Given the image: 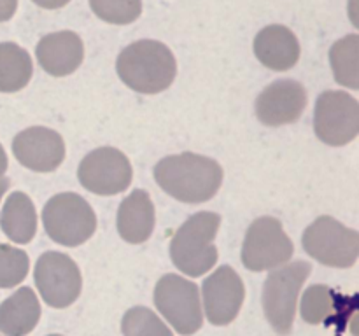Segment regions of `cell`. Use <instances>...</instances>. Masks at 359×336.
<instances>
[{"label": "cell", "instance_id": "obj_1", "mask_svg": "<svg viewBox=\"0 0 359 336\" xmlns=\"http://www.w3.org/2000/svg\"><path fill=\"white\" fill-rule=\"evenodd\" d=\"M154 178L172 198L182 203H203L219 191L223 168L212 158L182 153L158 161Z\"/></svg>", "mask_w": 359, "mask_h": 336}, {"label": "cell", "instance_id": "obj_2", "mask_svg": "<svg viewBox=\"0 0 359 336\" xmlns=\"http://www.w3.org/2000/svg\"><path fill=\"white\" fill-rule=\"evenodd\" d=\"M116 70L130 90L156 94L168 90L174 83L177 63L163 42L139 41L119 52Z\"/></svg>", "mask_w": 359, "mask_h": 336}, {"label": "cell", "instance_id": "obj_3", "mask_svg": "<svg viewBox=\"0 0 359 336\" xmlns=\"http://www.w3.org/2000/svg\"><path fill=\"white\" fill-rule=\"evenodd\" d=\"M221 217L214 212H198L189 217L170 241L172 262L188 276H202L217 261L214 245Z\"/></svg>", "mask_w": 359, "mask_h": 336}, {"label": "cell", "instance_id": "obj_4", "mask_svg": "<svg viewBox=\"0 0 359 336\" xmlns=\"http://www.w3.org/2000/svg\"><path fill=\"white\" fill-rule=\"evenodd\" d=\"M312 266L307 261L284 262L272 270L263 287V310L266 321L280 336L293 331L297 301L305 280L311 275Z\"/></svg>", "mask_w": 359, "mask_h": 336}, {"label": "cell", "instance_id": "obj_5", "mask_svg": "<svg viewBox=\"0 0 359 336\" xmlns=\"http://www.w3.org/2000/svg\"><path fill=\"white\" fill-rule=\"evenodd\" d=\"M42 224L53 241L65 247H77L93 237L97 216L83 196L60 192L44 205Z\"/></svg>", "mask_w": 359, "mask_h": 336}, {"label": "cell", "instance_id": "obj_6", "mask_svg": "<svg viewBox=\"0 0 359 336\" xmlns=\"http://www.w3.org/2000/svg\"><path fill=\"white\" fill-rule=\"evenodd\" d=\"M305 252L316 261L333 268H351L359 255V233L340 220L321 216L305 230Z\"/></svg>", "mask_w": 359, "mask_h": 336}, {"label": "cell", "instance_id": "obj_7", "mask_svg": "<svg viewBox=\"0 0 359 336\" xmlns=\"http://www.w3.org/2000/svg\"><path fill=\"white\" fill-rule=\"evenodd\" d=\"M154 304L181 335H193L203 324L198 287L175 273H167L154 287Z\"/></svg>", "mask_w": 359, "mask_h": 336}, {"label": "cell", "instance_id": "obj_8", "mask_svg": "<svg viewBox=\"0 0 359 336\" xmlns=\"http://www.w3.org/2000/svg\"><path fill=\"white\" fill-rule=\"evenodd\" d=\"M294 247L279 219L258 217L249 226L242 245V262L251 272H265L284 265L293 255Z\"/></svg>", "mask_w": 359, "mask_h": 336}, {"label": "cell", "instance_id": "obj_9", "mask_svg": "<svg viewBox=\"0 0 359 336\" xmlns=\"http://www.w3.org/2000/svg\"><path fill=\"white\" fill-rule=\"evenodd\" d=\"M314 132L321 142L340 147L353 142L359 133V104L346 91H325L314 111Z\"/></svg>", "mask_w": 359, "mask_h": 336}, {"label": "cell", "instance_id": "obj_10", "mask_svg": "<svg viewBox=\"0 0 359 336\" xmlns=\"http://www.w3.org/2000/svg\"><path fill=\"white\" fill-rule=\"evenodd\" d=\"M34 279L42 300L53 308L70 307L83 289L79 266L62 252H44L37 259Z\"/></svg>", "mask_w": 359, "mask_h": 336}, {"label": "cell", "instance_id": "obj_11", "mask_svg": "<svg viewBox=\"0 0 359 336\" xmlns=\"http://www.w3.org/2000/svg\"><path fill=\"white\" fill-rule=\"evenodd\" d=\"M77 177L84 189L100 196L126 191L132 184L130 160L116 147H98L81 161Z\"/></svg>", "mask_w": 359, "mask_h": 336}, {"label": "cell", "instance_id": "obj_12", "mask_svg": "<svg viewBox=\"0 0 359 336\" xmlns=\"http://www.w3.org/2000/svg\"><path fill=\"white\" fill-rule=\"evenodd\" d=\"M202 296L209 322L214 326H226L235 321L244 303V282L231 266H219L203 280Z\"/></svg>", "mask_w": 359, "mask_h": 336}, {"label": "cell", "instance_id": "obj_13", "mask_svg": "<svg viewBox=\"0 0 359 336\" xmlns=\"http://www.w3.org/2000/svg\"><path fill=\"white\" fill-rule=\"evenodd\" d=\"M13 153L25 168L46 174L56 170L63 163L65 142L55 130L32 126L14 136Z\"/></svg>", "mask_w": 359, "mask_h": 336}, {"label": "cell", "instance_id": "obj_14", "mask_svg": "<svg viewBox=\"0 0 359 336\" xmlns=\"http://www.w3.org/2000/svg\"><path fill=\"white\" fill-rule=\"evenodd\" d=\"M307 107V91L298 80L280 79L266 86L256 100V115L266 126L298 121Z\"/></svg>", "mask_w": 359, "mask_h": 336}, {"label": "cell", "instance_id": "obj_15", "mask_svg": "<svg viewBox=\"0 0 359 336\" xmlns=\"http://www.w3.org/2000/svg\"><path fill=\"white\" fill-rule=\"evenodd\" d=\"M37 62L55 77L70 76L79 69L84 58L83 41L74 31H55L41 38L35 48Z\"/></svg>", "mask_w": 359, "mask_h": 336}, {"label": "cell", "instance_id": "obj_16", "mask_svg": "<svg viewBox=\"0 0 359 336\" xmlns=\"http://www.w3.org/2000/svg\"><path fill=\"white\" fill-rule=\"evenodd\" d=\"M255 55L266 69L284 72L293 69L300 58V44L284 24H270L255 38Z\"/></svg>", "mask_w": 359, "mask_h": 336}, {"label": "cell", "instance_id": "obj_17", "mask_svg": "<svg viewBox=\"0 0 359 336\" xmlns=\"http://www.w3.org/2000/svg\"><path fill=\"white\" fill-rule=\"evenodd\" d=\"M154 203L144 189H135L118 209V231L128 244H144L153 234Z\"/></svg>", "mask_w": 359, "mask_h": 336}, {"label": "cell", "instance_id": "obj_18", "mask_svg": "<svg viewBox=\"0 0 359 336\" xmlns=\"http://www.w3.org/2000/svg\"><path fill=\"white\" fill-rule=\"evenodd\" d=\"M41 318L37 294L21 287L0 304V332L6 336H27Z\"/></svg>", "mask_w": 359, "mask_h": 336}, {"label": "cell", "instance_id": "obj_19", "mask_svg": "<svg viewBox=\"0 0 359 336\" xmlns=\"http://www.w3.org/2000/svg\"><path fill=\"white\" fill-rule=\"evenodd\" d=\"M0 227L14 244H30L37 233V212L30 196L21 191L7 196L0 214Z\"/></svg>", "mask_w": 359, "mask_h": 336}, {"label": "cell", "instance_id": "obj_20", "mask_svg": "<svg viewBox=\"0 0 359 336\" xmlns=\"http://www.w3.org/2000/svg\"><path fill=\"white\" fill-rule=\"evenodd\" d=\"M34 65L27 49L14 42L0 44V93H16L32 79Z\"/></svg>", "mask_w": 359, "mask_h": 336}, {"label": "cell", "instance_id": "obj_21", "mask_svg": "<svg viewBox=\"0 0 359 336\" xmlns=\"http://www.w3.org/2000/svg\"><path fill=\"white\" fill-rule=\"evenodd\" d=\"M335 80L351 90H359V37L356 34L347 35L333 44L330 49Z\"/></svg>", "mask_w": 359, "mask_h": 336}, {"label": "cell", "instance_id": "obj_22", "mask_svg": "<svg viewBox=\"0 0 359 336\" xmlns=\"http://www.w3.org/2000/svg\"><path fill=\"white\" fill-rule=\"evenodd\" d=\"M340 301L342 298L328 286L323 284L311 286L302 298V318L307 324H323L339 314L342 308Z\"/></svg>", "mask_w": 359, "mask_h": 336}, {"label": "cell", "instance_id": "obj_23", "mask_svg": "<svg viewBox=\"0 0 359 336\" xmlns=\"http://www.w3.org/2000/svg\"><path fill=\"white\" fill-rule=\"evenodd\" d=\"M125 336H174L153 310L146 307L130 308L121 322Z\"/></svg>", "mask_w": 359, "mask_h": 336}, {"label": "cell", "instance_id": "obj_24", "mask_svg": "<svg viewBox=\"0 0 359 336\" xmlns=\"http://www.w3.org/2000/svg\"><path fill=\"white\" fill-rule=\"evenodd\" d=\"M30 268V259L21 248L0 244V289L16 287L25 280Z\"/></svg>", "mask_w": 359, "mask_h": 336}, {"label": "cell", "instance_id": "obj_25", "mask_svg": "<svg viewBox=\"0 0 359 336\" xmlns=\"http://www.w3.org/2000/svg\"><path fill=\"white\" fill-rule=\"evenodd\" d=\"M90 7L107 23L130 24L139 20L142 13V0H90Z\"/></svg>", "mask_w": 359, "mask_h": 336}, {"label": "cell", "instance_id": "obj_26", "mask_svg": "<svg viewBox=\"0 0 359 336\" xmlns=\"http://www.w3.org/2000/svg\"><path fill=\"white\" fill-rule=\"evenodd\" d=\"M18 0H0V21H7L16 13Z\"/></svg>", "mask_w": 359, "mask_h": 336}, {"label": "cell", "instance_id": "obj_27", "mask_svg": "<svg viewBox=\"0 0 359 336\" xmlns=\"http://www.w3.org/2000/svg\"><path fill=\"white\" fill-rule=\"evenodd\" d=\"M39 7H44V9H60V7L67 6L70 0H34Z\"/></svg>", "mask_w": 359, "mask_h": 336}, {"label": "cell", "instance_id": "obj_28", "mask_svg": "<svg viewBox=\"0 0 359 336\" xmlns=\"http://www.w3.org/2000/svg\"><path fill=\"white\" fill-rule=\"evenodd\" d=\"M6 170H7V156H6V150H4V147L0 146V177H4Z\"/></svg>", "mask_w": 359, "mask_h": 336}, {"label": "cell", "instance_id": "obj_29", "mask_svg": "<svg viewBox=\"0 0 359 336\" xmlns=\"http://www.w3.org/2000/svg\"><path fill=\"white\" fill-rule=\"evenodd\" d=\"M9 178H6V177H0V202H2V196L6 195V191L7 189H9Z\"/></svg>", "mask_w": 359, "mask_h": 336}, {"label": "cell", "instance_id": "obj_30", "mask_svg": "<svg viewBox=\"0 0 359 336\" xmlns=\"http://www.w3.org/2000/svg\"><path fill=\"white\" fill-rule=\"evenodd\" d=\"M51 336H62V335H51Z\"/></svg>", "mask_w": 359, "mask_h": 336}]
</instances>
